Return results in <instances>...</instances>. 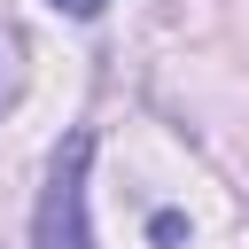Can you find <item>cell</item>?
<instances>
[{"label": "cell", "mask_w": 249, "mask_h": 249, "mask_svg": "<svg viewBox=\"0 0 249 249\" xmlns=\"http://www.w3.org/2000/svg\"><path fill=\"white\" fill-rule=\"evenodd\" d=\"M86 171H93V132L78 124V132L54 148V163H47V187H39V210H31V249H93Z\"/></svg>", "instance_id": "cell-1"}, {"label": "cell", "mask_w": 249, "mask_h": 249, "mask_svg": "<svg viewBox=\"0 0 249 249\" xmlns=\"http://www.w3.org/2000/svg\"><path fill=\"white\" fill-rule=\"evenodd\" d=\"M148 233H156V241H163V249H171V241H179V233H187V218H179V210H156V218H148Z\"/></svg>", "instance_id": "cell-2"}, {"label": "cell", "mask_w": 249, "mask_h": 249, "mask_svg": "<svg viewBox=\"0 0 249 249\" xmlns=\"http://www.w3.org/2000/svg\"><path fill=\"white\" fill-rule=\"evenodd\" d=\"M47 8H54V16H78V23H93V16L109 8V0H47Z\"/></svg>", "instance_id": "cell-3"}]
</instances>
